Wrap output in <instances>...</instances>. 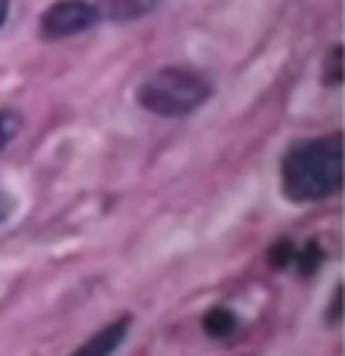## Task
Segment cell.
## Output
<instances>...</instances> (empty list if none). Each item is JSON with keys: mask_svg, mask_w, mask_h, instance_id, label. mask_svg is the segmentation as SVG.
I'll list each match as a JSON object with an SVG mask.
<instances>
[{"mask_svg": "<svg viewBox=\"0 0 345 356\" xmlns=\"http://www.w3.org/2000/svg\"><path fill=\"white\" fill-rule=\"evenodd\" d=\"M280 189L297 205L337 195L343 189V135L294 143L280 159Z\"/></svg>", "mask_w": 345, "mask_h": 356, "instance_id": "1", "label": "cell"}, {"mask_svg": "<svg viewBox=\"0 0 345 356\" xmlns=\"http://www.w3.org/2000/svg\"><path fill=\"white\" fill-rule=\"evenodd\" d=\"M211 84L189 67H159L138 87L135 97L143 111L178 119L197 111L211 97Z\"/></svg>", "mask_w": 345, "mask_h": 356, "instance_id": "2", "label": "cell"}, {"mask_svg": "<svg viewBox=\"0 0 345 356\" xmlns=\"http://www.w3.org/2000/svg\"><path fill=\"white\" fill-rule=\"evenodd\" d=\"M100 22V11L89 0H57L41 17V33L46 38H70Z\"/></svg>", "mask_w": 345, "mask_h": 356, "instance_id": "3", "label": "cell"}, {"mask_svg": "<svg viewBox=\"0 0 345 356\" xmlns=\"http://www.w3.org/2000/svg\"><path fill=\"white\" fill-rule=\"evenodd\" d=\"M129 327H132V316H119L116 321L106 324L103 330H97L89 340H84L70 356H113L116 348L125 343Z\"/></svg>", "mask_w": 345, "mask_h": 356, "instance_id": "4", "label": "cell"}, {"mask_svg": "<svg viewBox=\"0 0 345 356\" xmlns=\"http://www.w3.org/2000/svg\"><path fill=\"white\" fill-rule=\"evenodd\" d=\"M159 0H103L97 6L100 17H108L113 22H129V19H141L146 17Z\"/></svg>", "mask_w": 345, "mask_h": 356, "instance_id": "5", "label": "cell"}, {"mask_svg": "<svg viewBox=\"0 0 345 356\" xmlns=\"http://www.w3.org/2000/svg\"><path fill=\"white\" fill-rule=\"evenodd\" d=\"M202 330L214 340H227L237 330V316L230 308H211L202 316Z\"/></svg>", "mask_w": 345, "mask_h": 356, "instance_id": "6", "label": "cell"}, {"mask_svg": "<svg viewBox=\"0 0 345 356\" xmlns=\"http://www.w3.org/2000/svg\"><path fill=\"white\" fill-rule=\"evenodd\" d=\"M22 127V116L14 111H0V152L17 138Z\"/></svg>", "mask_w": 345, "mask_h": 356, "instance_id": "7", "label": "cell"}, {"mask_svg": "<svg viewBox=\"0 0 345 356\" xmlns=\"http://www.w3.org/2000/svg\"><path fill=\"white\" fill-rule=\"evenodd\" d=\"M294 259H297L300 273H313L319 267V262H321V248L316 243H307L302 251H294Z\"/></svg>", "mask_w": 345, "mask_h": 356, "instance_id": "8", "label": "cell"}, {"mask_svg": "<svg viewBox=\"0 0 345 356\" xmlns=\"http://www.w3.org/2000/svg\"><path fill=\"white\" fill-rule=\"evenodd\" d=\"M343 57V49L340 46H335V51H332V57H329V73H323V81H329V84H340L343 81V73H340V60Z\"/></svg>", "mask_w": 345, "mask_h": 356, "instance_id": "9", "label": "cell"}, {"mask_svg": "<svg viewBox=\"0 0 345 356\" xmlns=\"http://www.w3.org/2000/svg\"><path fill=\"white\" fill-rule=\"evenodd\" d=\"M340 302H343V289L337 286V289H335V297H332V308H329V321H332V324L340 321Z\"/></svg>", "mask_w": 345, "mask_h": 356, "instance_id": "10", "label": "cell"}, {"mask_svg": "<svg viewBox=\"0 0 345 356\" xmlns=\"http://www.w3.org/2000/svg\"><path fill=\"white\" fill-rule=\"evenodd\" d=\"M11 211H14V200L0 189V222H6L11 216Z\"/></svg>", "mask_w": 345, "mask_h": 356, "instance_id": "11", "label": "cell"}, {"mask_svg": "<svg viewBox=\"0 0 345 356\" xmlns=\"http://www.w3.org/2000/svg\"><path fill=\"white\" fill-rule=\"evenodd\" d=\"M8 8H11V3H8V0H0V27L8 19Z\"/></svg>", "mask_w": 345, "mask_h": 356, "instance_id": "12", "label": "cell"}]
</instances>
